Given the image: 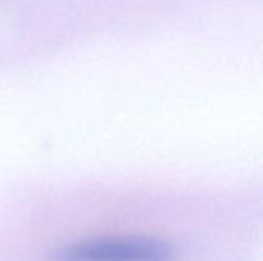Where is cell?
<instances>
[{"label": "cell", "mask_w": 263, "mask_h": 261, "mask_svg": "<svg viewBox=\"0 0 263 261\" xmlns=\"http://www.w3.org/2000/svg\"><path fill=\"white\" fill-rule=\"evenodd\" d=\"M174 248L149 237H108L68 245L52 261H173Z\"/></svg>", "instance_id": "6da1fadb"}]
</instances>
